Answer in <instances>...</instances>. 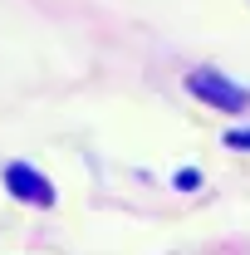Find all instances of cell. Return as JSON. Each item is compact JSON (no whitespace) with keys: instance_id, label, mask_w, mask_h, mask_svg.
I'll return each mask as SVG.
<instances>
[{"instance_id":"6da1fadb","label":"cell","mask_w":250,"mask_h":255,"mask_svg":"<svg viewBox=\"0 0 250 255\" xmlns=\"http://www.w3.org/2000/svg\"><path fill=\"white\" fill-rule=\"evenodd\" d=\"M187 89L201 103H211V108H221V113H246V103H250V94L241 89V84H231L226 74H216V69H196L187 79Z\"/></svg>"},{"instance_id":"7a4b0ae2","label":"cell","mask_w":250,"mask_h":255,"mask_svg":"<svg viewBox=\"0 0 250 255\" xmlns=\"http://www.w3.org/2000/svg\"><path fill=\"white\" fill-rule=\"evenodd\" d=\"M5 187L15 191L20 201H30V206H54V187H49L34 167H25V162H10V167H5Z\"/></svg>"},{"instance_id":"3957f363","label":"cell","mask_w":250,"mask_h":255,"mask_svg":"<svg viewBox=\"0 0 250 255\" xmlns=\"http://www.w3.org/2000/svg\"><path fill=\"white\" fill-rule=\"evenodd\" d=\"M226 147H241V152H250V128H236V132H226Z\"/></svg>"},{"instance_id":"277c9868","label":"cell","mask_w":250,"mask_h":255,"mask_svg":"<svg viewBox=\"0 0 250 255\" xmlns=\"http://www.w3.org/2000/svg\"><path fill=\"white\" fill-rule=\"evenodd\" d=\"M201 187V172H177V191H191Z\"/></svg>"}]
</instances>
